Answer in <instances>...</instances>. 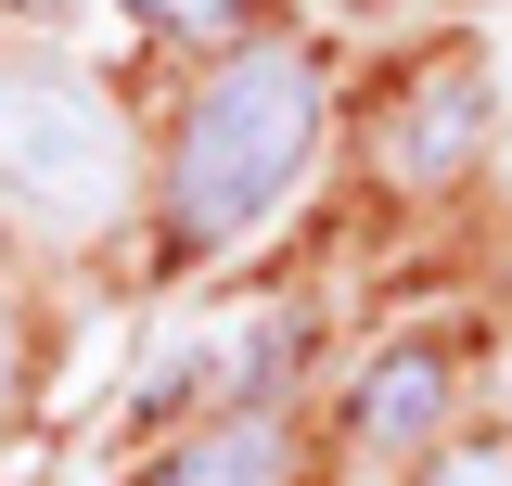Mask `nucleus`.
Segmentation results:
<instances>
[{"mask_svg": "<svg viewBox=\"0 0 512 486\" xmlns=\"http://www.w3.org/2000/svg\"><path fill=\"white\" fill-rule=\"evenodd\" d=\"M0 410H13V333H0Z\"/></svg>", "mask_w": 512, "mask_h": 486, "instance_id": "obj_8", "label": "nucleus"}, {"mask_svg": "<svg viewBox=\"0 0 512 486\" xmlns=\"http://www.w3.org/2000/svg\"><path fill=\"white\" fill-rule=\"evenodd\" d=\"M13 13H77V0H13Z\"/></svg>", "mask_w": 512, "mask_h": 486, "instance_id": "obj_9", "label": "nucleus"}, {"mask_svg": "<svg viewBox=\"0 0 512 486\" xmlns=\"http://www.w3.org/2000/svg\"><path fill=\"white\" fill-rule=\"evenodd\" d=\"M0 192L52 231H103L128 205V128L77 64H0Z\"/></svg>", "mask_w": 512, "mask_h": 486, "instance_id": "obj_2", "label": "nucleus"}, {"mask_svg": "<svg viewBox=\"0 0 512 486\" xmlns=\"http://www.w3.org/2000/svg\"><path fill=\"white\" fill-rule=\"evenodd\" d=\"M474 141H487V77H474V64H436V77L410 90V116H397V167H410V180H461Z\"/></svg>", "mask_w": 512, "mask_h": 486, "instance_id": "obj_4", "label": "nucleus"}, {"mask_svg": "<svg viewBox=\"0 0 512 486\" xmlns=\"http://www.w3.org/2000/svg\"><path fill=\"white\" fill-rule=\"evenodd\" d=\"M128 13H141L154 39H231V26H244V0H128Z\"/></svg>", "mask_w": 512, "mask_h": 486, "instance_id": "obj_6", "label": "nucleus"}, {"mask_svg": "<svg viewBox=\"0 0 512 486\" xmlns=\"http://www.w3.org/2000/svg\"><path fill=\"white\" fill-rule=\"evenodd\" d=\"M448 423V359L436 346H384L359 384H346V435L359 448H423Z\"/></svg>", "mask_w": 512, "mask_h": 486, "instance_id": "obj_3", "label": "nucleus"}, {"mask_svg": "<svg viewBox=\"0 0 512 486\" xmlns=\"http://www.w3.org/2000/svg\"><path fill=\"white\" fill-rule=\"evenodd\" d=\"M320 154V64L282 52V39H256V52H231L205 90H192L180 141H167V231L205 256V243H244L282 192H295V167Z\"/></svg>", "mask_w": 512, "mask_h": 486, "instance_id": "obj_1", "label": "nucleus"}, {"mask_svg": "<svg viewBox=\"0 0 512 486\" xmlns=\"http://www.w3.org/2000/svg\"><path fill=\"white\" fill-rule=\"evenodd\" d=\"M154 486H295V448H282L269 410H231V423H205L192 448H167Z\"/></svg>", "mask_w": 512, "mask_h": 486, "instance_id": "obj_5", "label": "nucleus"}, {"mask_svg": "<svg viewBox=\"0 0 512 486\" xmlns=\"http://www.w3.org/2000/svg\"><path fill=\"white\" fill-rule=\"evenodd\" d=\"M436 486H512V448H448Z\"/></svg>", "mask_w": 512, "mask_h": 486, "instance_id": "obj_7", "label": "nucleus"}]
</instances>
